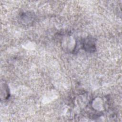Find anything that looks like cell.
<instances>
[{
  "mask_svg": "<svg viewBox=\"0 0 122 122\" xmlns=\"http://www.w3.org/2000/svg\"><path fill=\"white\" fill-rule=\"evenodd\" d=\"M82 46L85 50L91 52L94 51L96 50L95 42L92 38L84 39L82 42Z\"/></svg>",
  "mask_w": 122,
  "mask_h": 122,
  "instance_id": "1",
  "label": "cell"
}]
</instances>
